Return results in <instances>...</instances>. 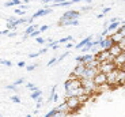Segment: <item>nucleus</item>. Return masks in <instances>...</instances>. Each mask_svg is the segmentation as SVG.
I'll use <instances>...</instances> for the list:
<instances>
[{"instance_id":"obj_15","label":"nucleus","mask_w":125,"mask_h":117,"mask_svg":"<svg viewBox=\"0 0 125 117\" xmlns=\"http://www.w3.org/2000/svg\"><path fill=\"white\" fill-rule=\"evenodd\" d=\"M122 38H124V35H122L121 33L114 32V33L112 34V40H113V42H114V44H120V42L122 41Z\"/></svg>"},{"instance_id":"obj_11","label":"nucleus","mask_w":125,"mask_h":117,"mask_svg":"<svg viewBox=\"0 0 125 117\" xmlns=\"http://www.w3.org/2000/svg\"><path fill=\"white\" fill-rule=\"evenodd\" d=\"M110 53H112L113 57H117V56H120V54L124 53V51H122V48L118 44H114L112 48H110Z\"/></svg>"},{"instance_id":"obj_44","label":"nucleus","mask_w":125,"mask_h":117,"mask_svg":"<svg viewBox=\"0 0 125 117\" xmlns=\"http://www.w3.org/2000/svg\"><path fill=\"white\" fill-rule=\"evenodd\" d=\"M25 65H26L25 61H19V63H18V67H25Z\"/></svg>"},{"instance_id":"obj_30","label":"nucleus","mask_w":125,"mask_h":117,"mask_svg":"<svg viewBox=\"0 0 125 117\" xmlns=\"http://www.w3.org/2000/svg\"><path fill=\"white\" fill-rule=\"evenodd\" d=\"M15 14L16 15H25V10H22V8H18V10H15Z\"/></svg>"},{"instance_id":"obj_43","label":"nucleus","mask_w":125,"mask_h":117,"mask_svg":"<svg viewBox=\"0 0 125 117\" xmlns=\"http://www.w3.org/2000/svg\"><path fill=\"white\" fill-rule=\"evenodd\" d=\"M15 35H16V33H15V32H11V33H10V34H8V37L14 38V37H15Z\"/></svg>"},{"instance_id":"obj_18","label":"nucleus","mask_w":125,"mask_h":117,"mask_svg":"<svg viewBox=\"0 0 125 117\" xmlns=\"http://www.w3.org/2000/svg\"><path fill=\"white\" fill-rule=\"evenodd\" d=\"M94 59H95V56H93V54H83V64H88Z\"/></svg>"},{"instance_id":"obj_36","label":"nucleus","mask_w":125,"mask_h":117,"mask_svg":"<svg viewBox=\"0 0 125 117\" xmlns=\"http://www.w3.org/2000/svg\"><path fill=\"white\" fill-rule=\"evenodd\" d=\"M46 29H49V26H48V25H42V26L40 27V32H41V33H44Z\"/></svg>"},{"instance_id":"obj_51","label":"nucleus","mask_w":125,"mask_h":117,"mask_svg":"<svg viewBox=\"0 0 125 117\" xmlns=\"http://www.w3.org/2000/svg\"><path fill=\"white\" fill-rule=\"evenodd\" d=\"M0 117H3V116H0Z\"/></svg>"},{"instance_id":"obj_35","label":"nucleus","mask_w":125,"mask_h":117,"mask_svg":"<svg viewBox=\"0 0 125 117\" xmlns=\"http://www.w3.org/2000/svg\"><path fill=\"white\" fill-rule=\"evenodd\" d=\"M91 10H93V7H83V8H82V12H88V11H91Z\"/></svg>"},{"instance_id":"obj_32","label":"nucleus","mask_w":125,"mask_h":117,"mask_svg":"<svg viewBox=\"0 0 125 117\" xmlns=\"http://www.w3.org/2000/svg\"><path fill=\"white\" fill-rule=\"evenodd\" d=\"M1 64H3V65H7V67H11L12 65V63H11V61H8V60H1Z\"/></svg>"},{"instance_id":"obj_1","label":"nucleus","mask_w":125,"mask_h":117,"mask_svg":"<svg viewBox=\"0 0 125 117\" xmlns=\"http://www.w3.org/2000/svg\"><path fill=\"white\" fill-rule=\"evenodd\" d=\"M80 87H83V86H82V79L76 78V76L73 75V74H72V75L69 76L68 79H67V82L64 83V89H65V94H67V93L73 91V90H76V89H80Z\"/></svg>"},{"instance_id":"obj_37","label":"nucleus","mask_w":125,"mask_h":117,"mask_svg":"<svg viewBox=\"0 0 125 117\" xmlns=\"http://www.w3.org/2000/svg\"><path fill=\"white\" fill-rule=\"evenodd\" d=\"M40 56V53H38V52H35V53H30L29 54V57H30V59H35V57H38Z\"/></svg>"},{"instance_id":"obj_6","label":"nucleus","mask_w":125,"mask_h":117,"mask_svg":"<svg viewBox=\"0 0 125 117\" xmlns=\"http://www.w3.org/2000/svg\"><path fill=\"white\" fill-rule=\"evenodd\" d=\"M67 105H68V108L71 112L76 110V109H79V106H80V101H79L78 97H69V98H67Z\"/></svg>"},{"instance_id":"obj_45","label":"nucleus","mask_w":125,"mask_h":117,"mask_svg":"<svg viewBox=\"0 0 125 117\" xmlns=\"http://www.w3.org/2000/svg\"><path fill=\"white\" fill-rule=\"evenodd\" d=\"M72 46H73L72 42H68V44H67V49H69V48H72Z\"/></svg>"},{"instance_id":"obj_28","label":"nucleus","mask_w":125,"mask_h":117,"mask_svg":"<svg viewBox=\"0 0 125 117\" xmlns=\"http://www.w3.org/2000/svg\"><path fill=\"white\" fill-rule=\"evenodd\" d=\"M11 99H12V102H16V104H21V98H19L18 95H12V97H11Z\"/></svg>"},{"instance_id":"obj_19","label":"nucleus","mask_w":125,"mask_h":117,"mask_svg":"<svg viewBox=\"0 0 125 117\" xmlns=\"http://www.w3.org/2000/svg\"><path fill=\"white\" fill-rule=\"evenodd\" d=\"M93 48H94V41H91V42H88V44L86 45L84 48H83V49H82V52H83V53H87V52L91 51Z\"/></svg>"},{"instance_id":"obj_50","label":"nucleus","mask_w":125,"mask_h":117,"mask_svg":"<svg viewBox=\"0 0 125 117\" xmlns=\"http://www.w3.org/2000/svg\"><path fill=\"white\" fill-rule=\"evenodd\" d=\"M26 117H31V114H27V116H26Z\"/></svg>"},{"instance_id":"obj_40","label":"nucleus","mask_w":125,"mask_h":117,"mask_svg":"<svg viewBox=\"0 0 125 117\" xmlns=\"http://www.w3.org/2000/svg\"><path fill=\"white\" fill-rule=\"evenodd\" d=\"M42 3H44V4H49V3L53 4V3H54V0H42Z\"/></svg>"},{"instance_id":"obj_41","label":"nucleus","mask_w":125,"mask_h":117,"mask_svg":"<svg viewBox=\"0 0 125 117\" xmlns=\"http://www.w3.org/2000/svg\"><path fill=\"white\" fill-rule=\"evenodd\" d=\"M8 34H10L8 29H6V30H3V32H1V35H8Z\"/></svg>"},{"instance_id":"obj_12","label":"nucleus","mask_w":125,"mask_h":117,"mask_svg":"<svg viewBox=\"0 0 125 117\" xmlns=\"http://www.w3.org/2000/svg\"><path fill=\"white\" fill-rule=\"evenodd\" d=\"M93 38H94V35H88V37H86L84 40H82L79 44H76V49H80V51H82V49H83V48L88 44V42L93 41Z\"/></svg>"},{"instance_id":"obj_4","label":"nucleus","mask_w":125,"mask_h":117,"mask_svg":"<svg viewBox=\"0 0 125 117\" xmlns=\"http://www.w3.org/2000/svg\"><path fill=\"white\" fill-rule=\"evenodd\" d=\"M79 15H80V12L79 11H73V10H69V11H67V12L62 14V16L60 18L59 22L64 23V22H68V21H75V19L79 18Z\"/></svg>"},{"instance_id":"obj_48","label":"nucleus","mask_w":125,"mask_h":117,"mask_svg":"<svg viewBox=\"0 0 125 117\" xmlns=\"http://www.w3.org/2000/svg\"><path fill=\"white\" fill-rule=\"evenodd\" d=\"M120 70H121V71H125V64H124V65L121 67V68H120Z\"/></svg>"},{"instance_id":"obj_10","label":"nucleus","mask_w":125,"mask_h":117,"mask_svg":"<svg viewBox=\"0 0 125 117\" xmlns=\"http://www.w3.org/2000/svg\"><path fill=\"white\" fill-rule=\"evenodd\" d=\"M98 74H99V68H90V67H87L83 78H86V79H94Z\"/></svg>"},{"instance_id":"obj_38","label":"nucleus","mask_w":125,"mask_h":117,"mask_svg":"<svg viewBox=\"0 0 125 117\" xmlns=\"http://www.w3.org/2000/svg\"><path fill=\"white\" fill-rule=\"evenodd\" d=\"M35 40H37L38 44H45V38H42V37H38V38H35Z\"/></svg>"},{"instance_id":"obj_46","label":"nucleus","mask_w":125,"mask_h":117,"mask_svg":"<svg viewBox=\"0 0 125 117\" xmlns=\"http://www.w3.org/2000/svg\"><path fill=\"white\" fill-rule=\"evenodd\" d=\"M103 16H105V14H98V15H97V18H103Z\"/></svg>"},{"instance_id":"obj_13","label":"nucleus","mask_w":125,"mask_h":117,"mask_svg":"<svg viewBox=\"0 0 125 117\" xmlns=\"http://www.w3.org/2000/svg\"><path fill=\"white\" fill-rule=\"evenodd\" d=\"M113 63L117 65V68H121V67L125 64V53H122V54H120V56H117L116 59H114V61H113Z\"/></svg>"},{"instance_id":"obj_22","label":"nucleus","mask_w":125,"mask_h":117,"mask_svg":"<svg viewBox=\"0 0 125 117\" xmlns=\"http://www.w3.org/2000/svg\"><path fill=\"white\" fill-rule=\"evenodd\" d=\"M78 98H79V101H80V104L83 105L88 98H90V95H88V94H83V95H80V97H78Z\"/></svg>"},{"instance_id":"obj_31","label":"nucleus","mask_w":125,"mask_h":117,"mask_svg":"<svg viewBox=\"0 0 125 117\" xmlns=\"http://www.w3.org/2000/svg\"><path fill=\"white\" fill-rule=\"evenodd\" d=\"M57 61H59V59H56V57H53V59H50V61H49V63H48V65H53V64H56L57 63Z\"/></svg>"},{"instance_id":"obj_27","label":"nucleus","mask_w":125,"mask_h":117,"mask_svg":"<svg viewBox=\"0 0 125 117\" xmlns=\"http://www.w3.org/2000/svg\"><path fill=\"white\" fill-rule=\"evenodd\" d=\"M27 22H29V18H23L22 16V18L18 19V25H21V23H27Z\"/></svg>"},{"instance_id":"obj_24","label":"nucleus","mask_w":125,"mask_h":117,"mask_svg":"<svg viewBox=\"0 0 125 117\" xmlns=\"http://www.w3.org/2000/svg\"><path fill=\"white\" fill-rule=\"evenodd\" d=\"M6 89L7 90H12V91H18V86L16 85H8V86H6Z\"/></svg>"},{"instance_id":"obj_49","label":"nucleus","mask_w":125,"mask_h":117,"mask_svg":"<svg viewBox=\"0 0 125 117\" xmlns=\"http://www.w3.org/2000/svg\"><path fill=\"white\" fill-rule=\"evenodd\" d=\"M84 1H87V3H90V1H91V0H84Z\"/></svg>"},{"instance_id":"obj_14","label":"nucleus","mask_w":125,"mask_h":117,"mask_svg":"<svg viewBox=\"0 0 125 117\" xmlns=\"http://www.w3.org/2000/svg\"><path fill=\"white\" fill-rule=\"evenodd\" d=\"M50 12H52V8H42V10H40V11H37L35 14H33L31 18L34 19V18H38V16H45V15H48V14H50Z\"/></svg>"},{"instance_id":"obj_29","label":"nucleus","mask_w":125,"mask_h":117,"mask_svg":"<svg viewBox=\"0 0 125 117\" xmlns=\"http://www.w3.org/2000/svg\"><path fill=\"white\" fill-rule=\"evenodd\" d=\"M40 34H41V32H40V30H35V32L34 33H31V34H30V37H33V38H38V37H40Z\"/></svg>"},{"instance_id":"obj_25","label":"nucleus","mask_w":125,"mask_h":117,"mask_svg":"<svg viewBox=\"0 0 125 117\" xmlns=\"http://www.w3.org/2000/svg\"><path fill=\"white\" fill-rule=\"evenodd\" d=\"M54 117H68V113L67 112H57L54 114Z\"/></svg>"},{"instance_id":"obj_26","label":"nucleus","mask_w":125,"mask_h":117,"mask_svg":"<svg viewBox=\"0 0 125 117\" xmlns=\"http://www.w3.org/2000/svg\"><path fill=\"white\" fill-rule=\"evenodd\" d=\"M68 54H69V51H65V52H64V53H62V54H61V56H60V57H59V61H61V60H64V59H65V57H67V56H68Z\"/></svg>"},{"instance_id":"obj_34","label":"nucleus","mask_w":125,"mask_h":117,"mask_svg":"<svg viewBox=\"0 0 125 117\" xmlns=\"http://www.w3.org/2000/svg\"><path fill=\"white\" fill-rule=\"evenodd\" d=\"M22 83H25V79H23V78H19L18 80H16L15 83H14V85H16V86H19V85H22Z\"/></svg>"},{"instance_id":"obj_33","label":"nucleus","mask_w":125,"mask_h":117,"mask_svg":"<svg viewBox=\"0 0 125 117\" xmlns=\"http://www.w3.org/2000/svg\"><path fill=\"white\" fill-rule=\"evenodd\" d=\"M37 67H38V64H37V63H35V64H31V65H29V67H27V71H33V70H35Z\"/></svg>"},{"instance_id":"obj_42","label":"nucleus","mask_w":125,"mask_h":117,"mask_svg":"<svg viewBox=\"0 0 125 117\" xmlns=\"http://www.w3.org/2000/svg\"><path fill=\"white\" fill-rule=\"evenodd\" d=\"M110 11V7H106V8H103V12L102 14H107Z\"/></svg>"},{"instance_id":"obj_47","label":"nucleus","mask_w":125,"mask_h":117,"mask_svg":"<svg viewBox=\"0 0 125 117\" xmlns=\"http://www.w3.org/2000/svg\"><path fill=\"white\" fill-rule=\"evenodd\" d=\"M78 1H84V0H72V3H78Z\"/></svg>"},{"instance_id":"obj_9","label":"nucleus","mask_w":125,"mask_h":117,"mask_svg":"<svg viewBox=\"0 0 125 117\" xmlns=\"http://www.w3.org/2000/svg\"><path fill=\"white\" fill-rule=\"evenodd\" d=\"M94 82H95V85L99 87V86H103V85H106L107 83V75L106 74H103V72H99L95 78H94Z\"/></svg>"},{"instance_id":"obj_20","label":"nucleus","mask_w":125,"mask_h":117,"mask_svg":"<svg viewBox=\"0 0 125 117\" xmlns=\"http://www.w3.org/2000/svg\"><path fill=\"white\" fill-rule=\"evenodd\" d=\"M73 41V37L72 35H67V37L61 38V40H59V44H64V42H71Z\"/></svg>"},{"instance_id":"obj_8","label":"nucleus","mask_w":125,"mask_h":117,"mask_svg":"<svg viewBox=\"0 0 125 117\" xmlns=\"http://www.w3.org/2000/svg\"><path fill=\"white\" fill-rule=\"evenodd\" d=\"M86 68H87L86 64H78V65L75 67V70H73V72H72V74H73L76 78H79V79H83L84 72H86Z\"/></svg>"},{"instance_id":"obj_5","label":"nucleus","mask_w":125,"mask_h":117,"mask_svg":"<svg viewBox=\"0 0 125 117\" xmlns=\"http://www.w3.org/2000/svg\"><path fill=\"white\" fill-rule=\"evenodd\" d=\"M116 70H118V68H117V65L113 61H106V63H102L99 65V72H103V74H106V75Z\"/></svg>"},{"instance_id":"obj_39","label":"nucleus","mask_w":125,"mask_h":117,"mask_svg":"<svg viewBox=\"0 0 125 117\" xmlns=\"http://www.w3.org/2000/svg\"><path fill=\"white\" fill-rule=\"evenodd\" d=\"M118 45H120V46H121V48H122V51H125V37H124V38H122V41H121V42H120V44H118Z\"/></svg>"},{"instance_id":"obj_17","label":"nucleus","mask_w":125,"mask_h":117,"mask_svg":"<svg viewBox=\"0 0 125 117\" xmlns=\"http://www.w3.org/2000/svg\"><path fill=\"white\" fill-rule=\"evenodd\" d=\"M57 112H67V113H69V108H68V105H67V102H64V104H60L59 106H57Z\"/></svg>"},{"instance_id":"obj_16","label":"nucleus","mask_w":125,"mask_h":117,"mask_svg":"<svg viewBox=\"0 0 125 117\" xmlns=\"http://www.w3.org/2000/svg\"><path fill=\"white\" fill-rule=\"evenodd\" d=\"M22 1L21 0H8V1H6L4 3V7H15V6H22Z\"/></svg>"},{"instance_id":"obj_2","label":"nucleus","mask_w":125,"mask_h":117,"mask_svg":"<svg viewBox=\"0 0 125 117\" xmlns=\"http://www.w3.org/2000/svg\"><path fill=\"white\" fill-rule=\"evenodd\" d=\"M82 86H83V89L86 90V93H87L88 95H90L91 93L98 90V86L95 85L94 79H86V78H83V79H82Z\"/></svg>"},{"instance_id":"obj_3","label":"nucleus","mask_w":125,"mask_h":117,"mask_svg":"<svg viewBox=\"0 0 125 117\" xmlns=\"http://www.w3.org/2000/svg\"><path fill=\"white\" fill-rule=\"evenodd\" d=\"M95 57H97V60L99 61L101 64H102V63H106V61H114V59H116V57L112 56L110 51H106V49L99 51L97 54H95Z\"/></svg>"},{"instance_id":"obj_21","label":"nucleus","mask_w":125,"mask_h":117,"mask_svg":"<svg viewBox=\"0 0 125 117\" xmlns=\"http://www.w3.org/2000/svg\"><path fill=\"white\" fill-rule=\"evenodd\" d=\"M41 94H42V93H41V90H37V91H33V93H31L30 97H31L33 99H35V101H37V99L41 97Z\"/></svg>"},{"instance_id":"obj_7","label":"nucleus","mask_w":125,"mask_h":117,"mask_svg":"<svg viewBox=\"0 0 125 117\" xmlns=\"http://www.w3.org/2000/svg\"><path fill=\"white\" fill-rule=\"evenodd\" d=\"M118 75H120V70H116L113 72L107 74V85L113 86V85H117L118 83Z\"/></svg>"},{"instance_id":"obj_23","label":"nucleus","mask_w":125,"mask_h":117,"mask_svg":"<svg viewBox=\"0 0 125 117\" xmlns=\"http://www.w3.org/2000/svg\"><path fill=\"white\" fill-rule=\"evenodd\" d=\"M26 87H27L29 90H31V91H37V86H34L33 85V83H27V85H26Z\"/></svg>"}]
</instances>
